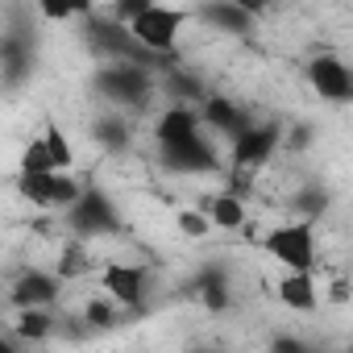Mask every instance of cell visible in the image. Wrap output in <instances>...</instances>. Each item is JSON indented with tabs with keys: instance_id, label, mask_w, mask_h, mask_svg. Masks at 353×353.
<instances>
[{
	"instance_id": "cell-1",
	"label": "cell",
	"mask_w": 353,
	"mask_h": 353,
	"mask_svg": "<svg viewBox=\"0 0 353 353\" xmlns=\"http://www.w3.org/2000/svg\"><path fill=\"white\" fill-rule=\"evenodd\" d=\"M92 88L108 100V104H121V108H141L154 92V71L137 67V63H104L96 75H92Z\"/></svg>"
},
{
	"instance_id": "cell-2",
	"label": "cell",
	"mask_w": 353,
	"mask_h": 353,
	"mask_svg": "<svg viewBox=\"0 0 353 353\" xmlns=\"http://www.w3.org/2000/svg\"><path fill=\"white\" fill-rule=\"evenodd\" d=\"M63 225L71 229V237H79V241H96V237H112V233H121V212H117V204L108 200L104 188H88L83 200H79L71 212H63Z\"/></svg>"
},
{
	"instance_id": "cell-3",
	"label": "cell",
	"mask_w": 353,
	"mask_h": 353,
	"mask_svg": "<svg viewBox=\"0 0 353 353\" xmlns=\"http://www.w3.org/2000/svg\"><path fill=\"white\" fill-rule=\"evenodd\" d=\"M262 245L279 266H287V274H312L316 270V233L303 221H287V225L270 229Z\"/></svg>"
},
{
	"instance_id": "cell-4",
	"label": "cell",
	"mask_w": 353,
	"mask_h": 353,
	"mask_svg": "<svg viewBox=\"0 0 353 353\" xmlns=\"http://www.w3.org/2000/svg\"><path fill=\"white\" fill-rule=\"evenodd\" d=\"M188 9H174V5H150L133 26L129 34L137 38V46H145L150 54H179L174 42H179V30L188 26Z\"/></svg>"
},
{
	"instance_id": "cell-5",
	"label": "cell",
	"mask_w": 353,
	"mask_h": 353,
	"mask_svg": "<svg viewBox=\"0 0 353 353\" xmlns=\"http://www.w3.org/2000/svg\"><path fill=\"white\" fill-rule=\"evenodd\" d=\"M307 83L328 104H353V67L341 54H316L307 59Z\"/></svg>"
},
{
	"instance_id": "cell-6",
	"label": "cell",
	"mask_w": 353,
	"mask_h": 353,
	"mask_svg": "<svg viewBox=\"0 0 353 353\" xmlns=\"http://www.w3.org/2000/svg\"><path fill=\"white\" fill-rule=\"evenodd\" d=\"M38 67V42L9 30L5 38H0V83H5V92H17Z\"/></svg>"
},
{
	"instance_id": "cell-7",
	"label": "cell",
	"mask_w": 353,
	"mask_h": 353,
	"mask_svg": "<svg viewBox=\"0 0 353 353\" xmlns=\"http://www.w3.org/2000/svg\"><path fill=\"white\" fill-rule=\"evenodd\" d=\"M196 17L221 34H254L262 5H254V0H208V5L196 9Z\"/></svg>"
},
{
	"instance_id": "cell-8",
	"label": "cell",
	"mask_w": 353,
	"mask_h": 353,
	"mask_svg": "<svg viewBox=\"0 0 353 353\" xmlns=\"http://www.w3.org/2000/svg\"><path fill=\"white\" fill-rule=\"evenodd\" d=\"M59 291H63V279H59V274L30 266V270H21V274L13 279L9 299H13V307H17V312H30V307H54Z\"/></svg>"
},
{
	"instance_id": "cell-9",
	"label": "cell",
	"mask_w": 353,
	"mask_h": 353,
	"mask_svg": "<svg viewBox=\"0 0 353 353\" xmlns=\"http://www.w3.org/2000/svg\"><path fill=\"white\" fill-rule=\"evenodd\" d=\"M283 125L279 121H266V125H250L237 141H233V166L250 170V166H262L279 145H283Z\"/></svg>"
},
{
	"instance_id": "cell-10",
	"label": "cell",
	"mask_w": 353,
	"mask_h": 353,
	"mask_svg": "<svg viewBox=\"0 0 353 353\" xmlns=\"http://www.w3.org/2000/svg\"><path fill=\"white\" fill-rule=\"evenodd\" d=\"M145 283H150L145 266L112 262V266L100 270V287H104V295H108L112 303H121V307H141V303H145Z\"/></svg>"
},
{
	"instance_id": "cell-11",
	"label": "cell",
	"mask_w": 353,
	"mask_h": 353,
	"mask_svg": "<svg viewBox=\"0 0 353 353\" xmlns=\"http://www.w3.org/2000/svg\"><path fill=\"white\" fill-rule=\"evenodd\" d=\"M192 291H196V299H200L204 312H212V316L229 312V307H233V279H229V266H225V262H204V266L196 270V279H192Z\"/></svg>"
},
{
	"instance_id": "cell-12",
	"label": "cell",
	"mask_w": 353,
	"mask_h": 353,
	"mask_svg": "<svg viewBox=\"0 0 353 353\" xmlns=\"http://www.w3.org/2000/svg\"><path fill=\"white\" fill-rule=\"evenodd\" d=\"M200 112L196 108H183V104H170L158 121H154V137H158V150H174V145H188L200 137Z\"/></svg>"
},
{
	"instance_id": "cell-13",
	"label": "cell",
	"mask_w": 353,
	"mask_h": 353,
	"mask_svg": "<svg viewBox=\"0 0 353 353\" xmlns=\"http://www.w3.org/2000/svg\"><path fill=\"white\" fill-rule=\"evenodd\" d=\"M162 170H170V174H212V170H221V158L204 137H196L188 145L162 150Z\"/></svg>"
},
{
	"instance_id": "cell-14",
	"label": "cell",
	"mask_w": 353,
	"mask_h": 353,
	"mask_svg": "<svg viewBox=\"0 0 353 353\" xmlns=\"http://www.w3.org/2000/svg\"><path fill=\"white\" fill-rule=\"evenodd\" d=\"M200 121H204L208 129L225 133L229 141H237V137H241V133L254 125V121H250V117H245V112H241L233 100H229V96H216V92H212V96L200 104Z\"/></svg>"
},
{
	"instance_id": "cell-15",
	"label": "cell",
	"mask_w": 353,
	"mask_h": 353,
	"mask_svg": "<svg viewBox=\"0 0 353 353\" xmlns=\"http://www.w3.org/2000/svg\"><path fill=\"white\" fill-rule=\"evenodd\" d=\"M279 303L291 307V312H316L320 307V291L312 283V274H283L279 287H274Z\"/></svg>"
},
{
	"instance_id": "cell-16",
	"label": "cell",
	"mask_w": 353,
	"mask_h": 353,
	"mask_svg": "<svg viewBox=\"0 0 353 353\" xmlns=\"http://www.w3.org/2000/svg\"><path fill=\"white\" fill-rule=\"evenodd\" d=\"M162 88H166V96H170V100H179L183 108H192V100H196V104H204V100L212 96V92L204 88V79H200V75H192V71H183V67L166 71V75H162Z\"/></svg>"
},
{
	"instance_id": "cell-17",
	"label": "cell",
	"mask_w": 353,
	"mask_h": 353,
	"mask_svg": "<svg viewBox=\"0 0 353 353\" xmlns=\"http://www.w3.org/2000/svg\"><path fill=\"white\" fill-rule=\"evenodd\" d=\"M92 137H96V145H100V150H108V154H125V150H129V141H133L129 121H125V117H117V112L96 117V121H92Z\"/></svg>"
},
{
	"instance_id": "cell-18",
	"label": "cell",
	"mask_w": 353,
	"mask_h": 353,
	"mask_svg": "<svg viewBox=\"0 0 353 353\" xmlns=\"http://www.w3.org/2000/svg\"><path fill=\"white\" fill-rule=\"evenodd\" d=\"M328 204H332V196H328V188H324V183H303V188L291 196V212H295L303 225L320 221V216L328 212Z\"/></svg>"
},
{
	"instance_id": "cell-19",
	"label": "cell",
	"mask_w": 353,
	"mask_h": 353,
	"mask_svg": "<svg viewBox=\"0 0 353 353\" xmlns=\"http://www.w3.org/2000/svg\"><path fill=\"white\" fill-rule=\"evenodd\" d=\"M208 221H212L216 229H225V233H237V229L245 225V204H241V196H237V192L212 196V200H208Z\"/></svg>"
},
{
	"instance_id": "cell-20",
	"label": "cell",
	"mask_w": 353,
	"mask_h": 353,
	"mask_svg": "<svg viewBox=\"0 0 353 353\" xmlns=\"http://www.w3.org/2000/svg\"><path fill=\"white\" fill-rule=\"evenodd\" d=\"M54 328H59V320H54V312H50V307L17 312V324H13V332H17L21 341H46Z\"/></svg>"
},
{
	"instance_id": "cell-21",
	"label": "cell",
	"mask_w": 353,
	"mask_h": 353,
	"mask_svg": "<svg viewBox=\"0 0 353 353\" xmlns=\"http://www.w3.org/2000/svg\"><path fill=\"white\" fill-rule=\"evenodd\" d=\"M17 192L34 208H54V174H17Z\"/></svg>"
},
{
	"instance_id": "cell-22",
	"label": "cell",
	"mask_w": 353,
	"mask_h": 353,
	"mask_svg": "<svg viewBox=\"0 0 353 353\" xmlns=\"http://www.w3.org/2000/svg\"><path fill=\"white\" fill-rule=\"evenodd\" d=\"M92 270V254H88V241H79V237H71L67 245H63V254H59V279H79V274H88Z\"/></svg>"
},
{
	"instance_id": "cell-23",
	"label": "cell",
	"mask_w": 353,
	"mask_h": 353,
	"mask_svg": "<svg viewBox=\"0 0 353 353\" xmlns=\"http://www.w3.org/2000/svg\"><path fill=\"white\" fill-rule=\"evenodd\" d=\"M42 141H46V150H50V158H54V166H59V170H71V166H75V150H71L67 133H63L54 121H46V129H42Z\"/></svg>"
},
{
	"instance_id": "cell-24",
	"label": "cell",
	"mask_w": 353,
	"mask_h": 353,
	"mask_svg": "<svg viewBox=\"0 0 353 353\" xmlns=\"http://www.w3.org/2000/svg\"><path fill=\"white\" fill-rule=\"evenodd\" d=\"M17 174H59V166H54V158H50V150H46L42 137H34V141L26 145V154H21V170H17Z\"/></svg>"
},
{
	"instance_id": "cell-25",
	"label": "cell",
	"mask_w": 353,
	"mask_h": 353,
	"mask_svg": "<svg viewBox=\"0 0 353 353\" xmlns=\"http://www.w3.org/2000/svg\"><path fill=\"white\" fill-rule=\"evenodd\" d=\"M83 320H88L92 332H108V328H117L121 316H117V303H112V299H88Z\"/></svg>"
},
{
	"instance_id": "cell-26",
	"label": "cell",
	"mask_w": 353,
	"mask_h": 353,
	"mask_svg": "<svg viewBox=\"0 0 353 353\" xmlns=\"http://www.w3.org/2000/svg\"><path fill=\"white\" fill-rule=\"evenodd\" d=\"M174 225H179V233H183V237H204V233L212 229L208 212H200V208H183L179 216H174Z\"/></svg>"
},
{
	"instance_id": "cell-27",
	"label": "cell",
	"mask_w": 353,
	"mask_h": 353,
	"mask_svg": "<svg viewBox=\"0 0 353 353\" xmlns=\"http://www.w3.org/2000/svg\"><path fill=\"white\" fill-rule=\"evenodd\" d=\"M312 141H316V125H312V121H299V125H291V129H287V137H283V145H287L291 154H303V150H312Z\"/></svg>"
},
{
	"instance_id": "cell-28",
	"label": "cell",
	"mask_w": 353,
	"mask_h": 353,
	"mask_svg": "<svg viewBox=\"0 0 353 353\" xmlns=\"http://www.w3.org/2000/svg\"><path fill=\"white\" fill-rule=\"evenodd\" d=\"M38 13L50 21H71V17H92L96 9L92 5H38Z\"/></svg>"
},
{
	"instance_id": "cell-29",
	"label": "cell",
	"mask_w": 353,
	"mask_h": 353,
	"mask_svg": "<svg viewBox=\"0 0 353 353\" xmlns=\"http://www.w3.org/2000/svg\"><path fill=\"white\" fill-rule=\"evenodd\" d=\"M266 353H312V345L299 341V336H291V332H274L270 345H266Z\"/></svg>"
},
{
	"instance_id": "cell-30",
	"label": "cell",
	"mask_w": 353,
	"mask_h": 353,
	"mask_svg": "<svg viewBox=\"0 0 353 353\" xmlns=\"http://www.w3.org/2000/svg\"><path fill=\"white\" fill-rule=\"evenodd\" d=\"M21 336L17 332H5V341H0V353H21V345H17Z\"/></svg>"
},
{
	"instance_id": "cell-31",
	"label": "cell",
	"mask_w": 353,
	"mask_h": 353,
	"mask_svg": "<svg viewBox=\"0 0 353 353\" xmlns=\"http://www.w3.org/2000/svg\"><path fill=\"white\" fill-rule=\"evenodd\" d=\"M328 295H332V303H345V299H349V287H345V283H332Z\"/></svg>"
},
{
	"instance_id": "cell-32",
	"label": "cell",
	"mask_w": 353,
	"mask_h": 353,
	"mask_svg": "<svg viewBox=\"0 0 353 353\" xmlns=\"http://www.w3.org/2000/svg\"><path fill=\"white\" fill-rule=\"evenodd\" d=\"M196 353H225V349H196Z\"/></svg>"
},
{
	"instance_id": "cell-33",
	"label": "cell",
	"mask_w": 353,
	"mask_h": 353,
	"mask_svg": "<svg viewBox=\"0 0 353 353\" xmlns=\"http://www.w3.org/2000/svg\"><path fill=\"white\" fill-rule=\"evenodd\" d=\"M349 353H353V345H349Z\"/></svg>"
}]
</instances>
